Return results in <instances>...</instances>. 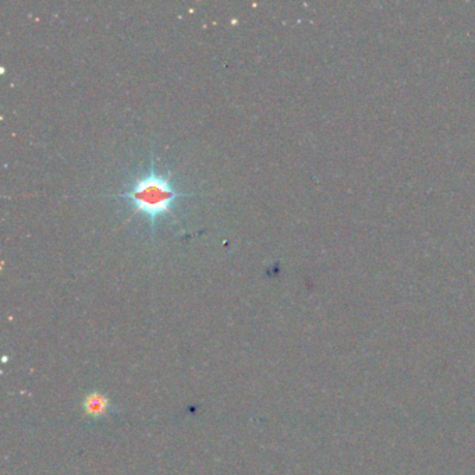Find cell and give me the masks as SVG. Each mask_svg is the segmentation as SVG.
<instances>
[{"mask_svg": "<svg viewBox=\"0 0 475 475\" xmlns=\"http://www.w3.org/2000/svg\"><path fill=\"white\" fill-rule=\"evenodd\" d=\"M193 196L194 194L177 190L169 173H160L156 169L155 156L152 152L148 170L137 174L126 191L116 197L126 200L134 213L145 216L149 220L151 233L155 235L158 222L163 216L173 212L176 201Z\"/></svg>", "mask_w": 475, "mask_h": 475, "instance_id": "obj_1", "label": "cell"}, {"mask_svg": "<svg viewBox=\"0 0 475 475\" xmlns=\"http://www.w3.org/2000/svg\"><path fill=\"white\" fill-rule=\"evenodd\" d=\"M85 410L88 414L95 415V417H98V415H103L107 410V400L101 394H91L87 397Z\"/></svg>", "mask_w": 475, "mask_h": 475, "instance_id": "obj_2", "label": "cell"}]
</instances>
